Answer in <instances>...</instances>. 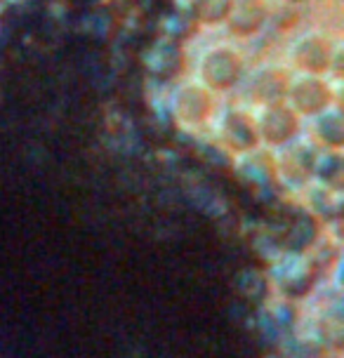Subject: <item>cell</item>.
I'll use <instances>...</instances> for the list:
<instances>
[{
	"mask_svg": "<svg viewBox=\"0 0 344 358\" xmlns=\"http://www.w3.org/2000/svg\"><path fill=\"white\" fill-rule=\"evenodd\" d=\"M208 132L213 134V142L231 158L259 149L257 127H255V113L243 101L220 104Z\"/></svg>",
	"mask_w": 344,
	"mask_h": 358,
	"instance_id": "cell-4",
	"label": "cell"
},
{
	"mask_svg": "<svg viewBox=\"0 0 344 358\" xmlns=\"http://www.w3.org/2000/svg\"><path fill=\"white\" fill-rule=\"evenodd\" d=\"M273 5H281V8H292V10H302L304 5H309L311 0H271Z\"/></svg>",
	"mask_w": 344,
	"mask_h": 358,
	"instance_id": "cell-13",
	"label": "cell"
},
{
	"mask_svg": "<svg viewBox=\"0 0 344 358\" xmlns=\"http://www.w3.org/2000/svg\"><path fill=\"white\" fill-rule=\"evenodd\" d=\"M266 280L273 297L290 304H302L323 283V273L311 262L309 252L278 250L269 259Z\"/></svg>",
	"mask_w": 344,
	"mask_h": 358,
	"instance_id": "cell-2",
	"label": "cell"
},
{
	"mask_svg": "<svg viewBox=\"0 0 344 358\" xmlns=\"http://www.w3.org/2000/svg\"><path fill=\"white\" fill-rule=\"evenodd\" d=\"M302 134L311 144L323 151H342L344 149V116H342L340 104L328 106L326 111L304 120Z\"/></svg>",
	"mask_w": 344,
	"mask_h": 358,
	"instance_id": "cell-10",
	"label": "cell"
},
{
	"mask_svg": "<svg viewBox=\"0 0 344 358\" xmlns=\"http://www.w3.org/2000/svg\"><path fill=\"white\" fill-rule=\"evenodd\" d=\"M302 198L304 213L311 215L318 224L337 222L342 215V187H330V184L311 182L297 194Z\"/></svg>",
	"mask_w": 344,
	"mask_h": 358,
	"instance_id": "cell-11",
	"label": "cell"
},
{
	"mask_svg": "<svg viewBox=\"0 0 344 358\" xmlns=\"http://www.w3.org/2000/svg\"><path fill=\"white\" fill-rule=\"evenodd\" d=\"M250 62L241 43L217 41L210 43L196 55L191 66V78L199 80L203 87H208L213 94L222 99L229 92H236L243 83Z\"/></svg>",
	"mask_w": 344,
	"mask_h": 358,
	"instance_id": "cell-1",
	"label": "cell"
},
{
	"mask_svg": "<svg viewBox=\"0 0 344 358\" xmlns=\"http://www.w3.org/2000/svg\"><path fill=\"white\" fill-rule=\"evenodd\" d=\"M283 101L299 118L307 120L311 116H316V113L326 111L328 106L340 104V94L335 90L333 76L290 73Z\"/></svg>",
	"mask_w": 344,
	"mask_h": 358,
	"instance_id": "cell-6",
	"label": "cell"
},
{
	"mask_svg": "<svg viewBox=\"0 0 344 358\" xmlns=\"http://www.w3.org/2000/svg\"><path fill=\"white\" fill-rule=\"evenodd\" d=\"M290 71L283 64H259V66H250L245 73L243 83H241V92L245 106L257 108L264 104H273V101L285 99V90H288Z\"/></svg>",
	"mask_w": 344,
	"mask_h": 358,
	"instance_id": "cell-8",
	"label": "cell"
},
{
	"mask_svg": "<svg viewBox=\"0 0 344 358\" xmlns=\"http://www.w3.org/2000/svg\"><path fill=\"white\" fill-rule=\"evenodd\" d=\"M222 104L217 94H213L208 87H203L199 80L182 78L177 80L170 90V99H168V108L175 118V123L180 127H187V130H208L210 123H213L215 113H217V106Z\"/></svg>",
	"mask_w": 344,
	"mask_h": 358,
	"instance_id": "cell-5",
	"label": "cell"
},
{
	"mask_svg": "<svg viewBox=\"0 0 344 358\" xmlns=\"http://www.w3.org/2000/svg\"><path fill=\"white\" fill-rule=\"evenodd\" d=\"M337 43L323 29H304L285 45L283 66L290 73L333 76L337 64Z\"/></svg>",
	"mask_w": 344,
	"mask_h": 358,
	"instance_id": "cell-3",
	"label": "cell"
},
{
	"mask_svg": "<svg viewBox=\"0 0 344 358\" xmlns=\"http://www.w3.org/2000/svg\"><path fill=\"white\" fill-rule=\"evenodd\" d=\"M259 146L266 151H278L302 137L304 120L285 101H273L252 108Z\"/></svg>",
	"mask_w": 344,
	"mask_h": 358,
	"instance_id": "cell-7",
	"label": "cell"
},
{
	"mask_svg": "<svg viewBox=\"0 0 344 358\" xmlns=\"http://www.w3.org/2000/svg\"><path fill=\"white\" fill-rule=\"evenodd\" d=\"M194 22L203 29H222L231 10V0H189Z\"/></svg>",
	"mask_w": 344,
	"mask_h": 358,
	"instance_id": "cell-12",
	"label": "cell"
},
{
	"mask_svg": "<svg viewBox=\"0 0 344 358\" xmlns=\"http://www.w3.org/2000/svg\"><path fill=\"white\" fill-rule=\"evenodd\" d=\"M273 3L271 0H231V10L222 24L229 41H255L271 27Z\"/></svg>",
	"mask_w": 344,
	"mask_h": 358,
	"instance_id": "cell-9",
	"label": "cell"
}]
</instances>
